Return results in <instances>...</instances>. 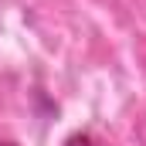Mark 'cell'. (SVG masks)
<instances>
[{
    "mask_svg": "<svg viewBox=\"0 0 146 146\" xmlns=\"http://www.w3.org/2000/svg\"><path fill=\"white\" fill-rule=\"evenodd\" d=\"M65 146H106V143H102V139H95L92 133H75V136L65 139Z\"/></svg>",
    "mask_w": 146,
    "mask_h": 146,
    "instance_id": "6da1fadb",
    "label": "cell"
}]
</instances>
